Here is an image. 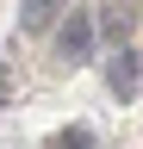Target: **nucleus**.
<instances>
[{"instance_id":"7ed1b4c3","label":"nucleus","mask_w":143,"mask_h":149,"mask_svg":"<svg viewBox=\"0 0 143 149\" xmlns=\"http://www.w3.org/2000/svg\"><path fill=\"white\" fill-rule=\"evenodd\" d=\"M137 31V6H93V37H106L112 50H131Z\"/></svg>"},{"instance_id":"20e7f679","label":"nucleus","mask_w":143,"mask_h":149,"mask_svg":"<svg viewBox=\"0 0 143 149\" xmlns=\"http://www.w3.org/2000/svg\"><path fill=\"white\" fill-rule=\"evenodd\" d=\"M56 13H68V6H50V0H31V6H19V25H25V31H50V25H62Z\"/></svg>"},{"instance_id":"f257e3e1","label":"nucleus","mask_w":143,"mask_h":149,"mask_svg":"<svg viewBox=\"0 0 143 149\" xmlns=\"http://www.w3.org/2000/svg\"><path fill=\"white\" fill-rule=\"evenodd\" d=\"M56 56H62L68 68H81L87 56H93V6H87V13H68L62 25H56Z\"/></svg>"},{"instance_id":"f03ea898","label":"nucleus","mask_w":143,"mask_h":149,"mask_svg":"<svg viewBox=\"0 0 143 149\" xmlns=\"http://www.w3.org/2000/svg\"><path fill=\"white\" fill-rule=\"evenodd\" d=\"M137 87H143V62H137V50H112V62H106V93H112L118 106H131Z\"/></svg>"},{"instance_id":"39448f33","label":"nucleus","mask_w":143,"mask_h":149,"mask_svg":"<svg viewBox=\"0 0 143 149\" xmlns=\"http://www.w3.org/2000/svg\"><path fill=\"white\" fill-rule=\"evenodd\" d=\"M56 149H93V130H87V124H68L56 137Z\"/></svg>"},{"instance_id":"423d86ee","label":"nucleus","mask_w":143,"mask_h":149,"mask_svg":"<svg viewBox=\"0 0 143 149\" xmlns=\"http://www.w3.org/2000/svg\"><path fill=\"white\" fill-rule=\"evenodd\" d=\"M0 106H6V62H0Z\"/></svg>"}]
</instances>
